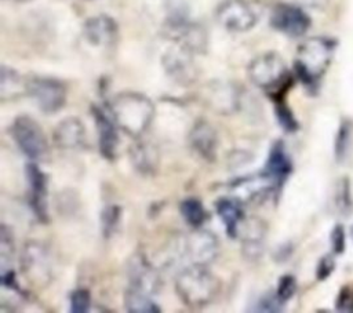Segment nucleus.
<instances>
[{
    "label": "nucleus",
    "mask_w": 353,
    "mask_h": 313,
    "mask_svg": "<svg viewBox=\"0 0 353 313\" xmlns=\"http://www.w3.org/2000/svg\"><path fill=\"white\" fill-rule=\"evenodd\" d=\"M91 294L87 289H77L71 294V310L73 313H86L90 310Z\"/></svg>",
    "instance_id": "31"
},
{
    "label": "nucleus",
    "mask_w": 353,
    "mask_h": 313,
    "mask_svg": "<svg viewBox=\"0 0 353 313\" xmlns=\"http://www.w3.org/2000/svg\"><path fill=\"white\" fill-rule=\"evenodd\" d=\"M180 210H181L182 217L186 221V223L195 229L201 228V225L205 222V219L209 217L203 203L196 197H188V199L184 200L180 204Z\"/></svg>",
    "instance_id": "25"
},
{
    "label": "nucleus",
    "mask_w": 353,
    "mask_h": 313,
    "mask_svg": "<svg viewBox=\"0 0 353 313\" xmlns=\"http://www.w3.org/2000/svg\"><path fill=\"white\" fill-rule=\"evenodd\" d=\"M130 155H131V161L134 163V166L141 174L152 176L158 171L159 152L152 144H135L130 149Z\"/></svg>",
    "instance_id": "22"
},
{
    "label": "nucleus",
    "mask_w": 353,
    "mask_h": 313,
    "mask_svg": "<svg viewBox=\"0 0 353 313\" xmlns=\"http://www.w3.org/2000/svg\"><path fill=\"white\" fill-rule=\"evenodd\" d=\"M93 116L98 131V147L100 153L106 160H115L117 147H119V135L116 130V122L112 116L98 106H93Z\"/></svg>",
    "instance_id": "14"
},
{
    "label": "nucleus",
    "mask_w": 353,
    "mask_h": 313,
    "mask_svg": "<svg viewBox=\"0 0 353 313\" xmlns=\"http://www.w3.org/2000/svg\"><path fill=\"white\" fill-rule=\"evenodd\" d=\"M21 272L35 287L43 289L53 280V262L46 247L39 242H28L21 254Z\"/></svg>",
    "instance_id": "6"
},
{
    "label": "nucleus",
    "mask_w": 353,
    "mask_h": 313,
    "mask_svg": "<svg viewBox=\"0 0 353 313\" xmlns=\"http://www.w3.org/2000/svg\"><path fill=\"white\" fill-rule=\"evenodd\" d=\"M15 2H31V0H15Z\"/></svg>",
    "instance_id": "38"
},
{
    "label": "nucleus",
    "mask_w": 353,
    "mask_h": 313,
    "mask_svg": "<svg viewBox=\"0 0 353 313\" xmlns=\"http://www.w3.org/2000/svg\"><path fill=\"white\" fill-rule=\"evenodd\" d=\"M283 309V302L277 298L276 293L275 294L263 295L257 304L255 310L258 312H280Z\"/></svg>",
    "instance_id": "34"
},
{
    "label": "nucleus",
    "mask_w": 353,
    "mask_h": 313,
    "mask_svg": "<svg viewBox=\"0 0 353 313\" xmlns=\"http://www.w3.org/2000/svg\"><path fill=\"white\" fill-rule=\"evenodd\" d=\"M110 116L124 133L133 138L141 137L155 118V105L146 95L126 91L110 101Z\"/></svg>",
    "instance_id": "1"
},
{
    "label": "nucleus",
    "mask_w": 353,
    "mask_h": 313,
    "mask_svg": "<svg viewBox=\"0 0 353 313\" xmlns=\"http://www.w3.org/2000/svg\"><path fill=\"white\" fill-rule=\"evenodd\" d=\"M130 287L141 290L149 295L158 294L162 287V279L155 266L141 252H135L127 264Z\"/></svg>",
    "instance_id": "10"
},
{
    "label": "nucleus",
    "mask_w": 353,
    "mask_h": 313,
    "mask_svg": "<svg viewBox=\"0 0 353 313\" xmlns=\"http://www.w3.org/2000/svg\"><path fill=\"white\" fill-rule=\"evenodd\" d=\"M123 210L117 204H109L101 213V226H102V235L105 239L113 236V233L119 228L120 219H122Z\"/></svg>",
    "instance_id": "26"
},
{
    "label": "nucleus",
    "mask_w": 353,
    "mask_h": 313,
    "mask_svg": "<svg viewBox=\"0 0 353 313\" xmlns=\"http://www.w3.org/2000/svg\"><path fill=\"white\" fill-rule=\"evenodd\" d=\"M349 141H350V124L348 122H342L339 126L337 137H335L334 151L337 160L344 161L346 153H348Z\"/></svg>",
    "instance_id": "30"
},
{
    "label": "nucleus",
    "mask_w": 353,
    "mask_h": 313,
    "mask_svg": "<svg viewBox=\"0 0 353 313\" xmlns=\"http://www.w3.org/2000/svg\"><path fill=\"white\" fill-rule=\"evenodd\" d=\"M217 214L220 215L221 221L224 222L226 235L230 239H236L239 233V226L243 222L244 211L242 209V202L239 199L221 197L215 203Z\"/></svg>",
    "instance_id": "19"
},
{
    "label": "nucleus",
    "mask_w": 353,
    "mask_h": 313,
    "mask_svg": "<svg viewBox=\"0 0 353 313\" xmlns=\"http://www.w3.org/2000/svg\"><path fill=\"white\" fill-rule=\"evenodd\" d=\"M297 291V280L294 276L291 275H284L280 277L279 280V284H277L276 295L277 298L282 301L283 304L290 301V299L294 297Z\"/></svg>",
    "instance_id": "32"
},
{
    "label": "nucleus",
    "mask_w": 353,
    "mask_h": 313,
    "mask_svg": "<svg viewBox=\"0 0 353 313\" xmlns=\"http://www.w3.org/2000/svg\"><path fill=\"white\" fill-rule=\"evenodd\" d=\"M83 34L87 42L97 47H110L113 46L119 36V29L115 19L108 15H96L84 22Z\"/></svg>",
    "instance_id": "15"
},
{
    "label": "nucleus",
    "mask_w": 353,
    "mask_h": 313,
    "mask_svg": "<svg viewBox=\"0 0 353 313\" xmlns=\"http://www.w3.org/2000/svg\"><path fill=\"white\" fill-rule=\"evenodd\" d=\"M350 236H352V239H353V226H352V229H350Z\"/></svg>",
    "instance_id": "37"
},
{
    "label": "nucleus",
    "mask_w": 353,
    "mask_h": 313,
    "mask_svg": "<svg viewBox=\"0 0 353 313\" xmlns=\"http://www.w3.org/2000/svg\"><path fill=\"white\" fill-rule=\"evenodd\" d=\"M271 25L280 34L290 38H300L310 28V18L300 7L283 3L272 10Z\"/></svg>",
    "instance_id": "9"
},
{
    "label": "nucleus",
    "mask_w": 353,
    "mask_h": 313,
    "mask_svg": "<svg viewBox=\"0 0 353 313\" xmlns=\"http://www.w3.org/2000/svg\"><path fill=\"white\" fill-rule=\"evenodd\" d=\"M220 290V279L204 265L192 264L176 276V294L189 308L200 309L210 305L218 297Z\"/></svg>",
    "instance_id": "2"
},
{
    "label": "nucleus",
    "mask_w": 353,
    "mask_h": 313,
    "mask_svg": "<svg viewBox=\"0 0 353 313\" xmlns=\"http://www.w3.org/2000/svg\"><path fill=\"white\" fill-rule=\"evenodd\" d=\"M275 115L280 127L286 131V133H296L300 128V124L297 122L296 116L291 112V109L287 106L283 101H277L276 106H275Z\"/></svg>",
    "instance_id": "29"
},
{
    "label": "nucleus",
    "mask_w": 353,
    "mask_h": 313,
    "mask_svg": "<svg viewBox=\"0 0 353 313\" xmlns=\"http://www.w3.org/2000/svg\"><path fill=\"white\" fill-rule=\"evenodd\" d=\"M28 95L42 112L57 113L67 102V87L53 77H32L28 80Z\"/></svg>",
    "instance_id": "7"
},
{
    "label": "nucleus",
    "mask_w": 353,
    "mask_h": 313,
    "mask_svg": "<svg viewBox=\"0 0 353 313\" xmlns=\"http://www.w3.org/2000/svg\"><path fill=\"white\" fill-rule=\"evenodd\" d=\"M26 178L29 182V204L31 209L40 222H48L47 210V176L42 171V168L29 163L26 166Z\"/></svg>",
    "instance_id": "12"
},
{
    "label": "nucleus",
    "mask_w": 353,
    "mask_h": 313,
    "mask_svg": "<svg viewBox=\"0 0 353 313\" xmlns=\"http://www.w3.org/2000/svg\"><path fill=\"white\" fill-rule=\"evenodd\" d=\"M335 260L333 255H325L320 258L317 268H316V277L320 281L329 279L331 273L335 271Z\"/></svg>",
    "instance_id": "35"
},
{
    "label": "nucleus",
    "mask_w": 353,
    "mask_h": 313,
    "mask_svg": "<svg viewBox=\"0 0 353 313\" xmlns=\"http://www.w3.org/2000/svg\"><path fill=\"white\" fill-rule=\"evenodd\" d=\"M164 68L168 75L180 83H189L195 79L196 72L192 61V51L182 46L166 54Z\"/></svg>",
    "instance_id": "18"
},
{
    "label": "nucleus",
    "mask_w": 353,
    "mask_h": 313,
    "mask_svg": "<svg viewBox=\"0 0 353 313\" xmlns=\"http://www.w3.org/2000/svg\"><path fill=\"white\" fill-rule=\"evenodd\" d=\"M220 250L218 239L214 233L196 228L184 243V252L193 265H207L217 258Z\"/></svg>",
    "instance_id": "11"
},
{
    "label": "nucleus",
    "mask_w": 353,
    "mask_h": 313,
    "mask_svg": "<svg viewBox=\"0 0 353 313\" xmlns=\"http://www.w3.org/2000/svg\"><path fill=\"white\" fill-rule=\"evenodd\" d=\"M335 204H337L339 213L344 215H350L353 213V200L350 196V185H349L348 178H342L338 182Z\"/></svg>",
    "instance_id": "27"
},
{
    "label": "nucleus",
    "mask_w": 353,
    "mask_h": 313,
    "mask_svg": "<svg viewBox=\"0 0 353 313\" xmlns=\"http://www.w3.org/2000/svg\"><path fill=\"white\" fill-rule=\"evenodd\" d=\"M248 77L271 95L273 100L283 101V95L290 89L292 80L283 58L277 52H263L251 61L248 67Z\"/></svg>",
    "instance_id": "3"
},
{
    "label": "nucleus",
    "mask_w": 353,
    "mask_h": 313,
    "mask_svg": "<svg viewBox=\"0 0 353 313\" xmlns=\"http://www.w3.org/2000/svg\"><path fill=\"white\" fill-rule=\"evenodd\" d=\"M54 144L64 151H73L84 145L86 128L79 118H67L57 124L53 133Z\"/></svg>",
    "instance_id": "17"
},
{
    "label": "nucleus",
    "mask_w": 353,
    "mask_h": 313,
    "mask_svg": "<svg viewBox=\"0 0 353 313\" xmlns=\"http://www.w3.org/2000/svg\"><path fill=\"white\" fill-rule=\"evenodd\" d=\"M14 254V240H13V233L10 231L5 223L2 225L0 229V261H2V268L0 269H6V268H11L9 262L11 261Z\"/></svg>",
    "instance_id": "28"
},
{
    "label": "nucleus",
    "mask_w": 353,
    "mask_h": 313,
    "mask_svg": "<svg viewBox=\"0 0 353 313\" xmlns=\"http://www.w3.org/2000/svg\"><path fill=\"white\" fill-rule=\"evenodd\" d=\"M11 137L19 151L31 160H40L48 152L47 138L40 124L26 115L18 116L10 128Z\"/></svg>",
    "instance_id": "5"
},
{
    "label": "nucleus",
    "mask_w": 353,
    "mask_h": 313,
    "mask_svg": "<svg viewBox=\"0 0 353 313\" xmlns=\"http://www.w3.org/2000/svg\"><path fill=\"white\" fill-rule=\"evenodd\" d=\"M209 101H210L213 109L220 113L230 115L239 109L240 95L232 84L220 83L218 86H214L210 89Z\"/></svg>",
    "instance_id": "20"
},
{
    "label": "nucleus",
    "mask_w": 353,
    "mask_h": 313,
    "mask_svg": "<svg viewBox=\"0 0 353 313\" xmlns=\"http://www.w3.org/2000/svg\"><path fill=\"white\" fill-rule=\"evenodd\" d=\"M24 94H28V80H25L15 69L3 65L0 71V98L11 101Z\"/></svg>",
    "instance_id": "21"
},
{
    "label": "nucleus",
    "mask_w": 353,
    "mask_h": 313,
    "mask_svg": "<svg viewBox=\"0 0 353 313\" xmlns=\"http://www.w3.org/2000/svg\"><path fill=\"white\" fill-rule=\"evenodd\" d=\"M189 145L203 160L213 163L217 159L218 135L215 128L205 120L196 122L189 133Z\"/></svg>",
    "instance_id": "16"
},
{
    "label": "nucleus",
    "mask_w": 353,
    "mask_h": 313,
    "mask_svg": "<svg viewBox=\"0 0 353 313\" xmlns=\"http://www.w3.org/2000/svg\"><path fill=\"white\" fill-rule=\"evenodd\" d=\"M267 235L265 223L259 219H251L246 225V237L243 240V254L250 261H255L262 252L263 239Z\"/></svg>",
    "instance_id": "23"
},
{
    "label": "nucleus",
    "mask_w": 353,
    "mask_h": 313,
    "mask_svg": "<svg viewBox=\"0 0 353 313\" xmlns=\"http://www.w3.org/2000/svg\"><path fill=\"white\" fill-rule=\"evenodd\" d=\"M258 10L248 0H226L217 10V19L229 32H247L258 22Z\"/></svg>",
    "instance_id": "8"
},
{
    "label": "nucleus",
    "mask_w": 353,
    "mask_h": 313,
    "mask_svg": "<svg viewBox=\"0 0 353 313\" xmlns=\"http://www.w3.org/2000/svg\"><path fill=\"white\" fill-rule=\"evenodd\" d=\"M124 306L130 313H159V306L152 299V295L143 293L141 290L130 287L124 294Z\"/></svg>",
    "instance_id": "24"
},
{
    "label": "nucleus",
    "mask_w": 353,
    "mask_h": 313,
    "mask_svg": "<svg viewBox=\"0 0 353 313\" xmlns=\"http://www.w3.org/2000/svg\"><path fill=\"white\" fill-rule=\"evenodd\" d=\"M330 240H331V247L334 254H344L345 247H346V236H345V229L341 223H337L331 235H330Z\"/></svg>",
    "instance_id": "33"
},
{
    "label": "nucleus",
    "mask_w": 353,
    "mask_h": 313,
    "mask_svg": "<svg viewBox=\"0 0 353 313\" xmlns=\"http://www.w3.org/2000/svg\"><path fill=\"white\" fill-rule=\"evenodd\" d=\"M334 43L326 38H310L298 48L296 60V72L306 86L316 84L325 75L333 57Z\"/></svg>",
    "instance_id": "4"
},
{
    "label": "nucleus",
    "mask_w": 353,
    "mask_h": 313,
    "mask_svg": "<svg viewBox=\"0 0 353 313\" xmlns=\"http://www.w3.org/2000/svg\"><path fill=\"white\" fill-rule=\"evenodd\" d=\"M291 173V159L287 153L284 144L282 141H277L271 148V152H269V156H268L265 170H263L262 174L272 184L273 189L280 190Z\"/></svg>",
    "instance_id": "13"
},
{
    "label": "nucleus",
    "mask_w": 353,
    "mask_h": 313,
    "mask_svg": "<svg viewBox=\"0 0 353 313\" xmlns=\"http://www.w3.org/2000/svg\"><path fill=\"white\" fill-rule=\"evenodd\" d=\"M335 309L338 312H353V293L349 287L341 289L335 301Z\"/></svg>",
    "instance_id": "36"
}]
</instances>
